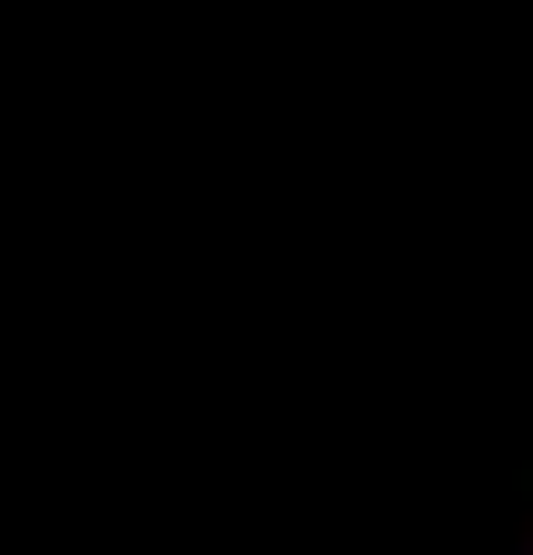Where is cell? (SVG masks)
I'll return each mask as SVG.
<instances>
[{"mask_svg":"<svg viewBox=\"0 0 533 555\" xmlns=\"http://www.w3.org/2000/svg\"><path fill=\"white\" fill-rule=\"evenodd\" d=\"M523 555H533V545H523Z\"/></svg>","mask_w":533,"mask_h":555,"instance_id":"cell-1","label":"cell"}]
</instances>
